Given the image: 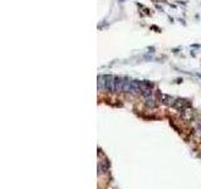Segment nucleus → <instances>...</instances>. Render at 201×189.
<instances>
[{"instance_id":"f257e3e1","label":"nucleus","mask_w":201,"mask_h":189,"mask_svg":"<svg viewBox=\"0 0 201 189\" xmlns=\"http://www.w3.org/2000/svg\"><path fill=\"white\" fill-rule=\"evenodd\" d=\"M105 81H106V83H105V87H106V89L107 91H115V81H116V77H113V76H105Z\"/></svg>"},{"instance_id":"f03ea898","label":"nucleus","mask_w":201,"mask_h":189,"mask_svg":"<svg viewBox=\"0 0 201 189\" xmlns=\"http://www.w3.org/2000/svg\"><path fill=\"white\" fill-rule=\"evenodd\" d=\"M123 84H125V78L116 77V81H115V91H116V92H123Z\"/></svg>"},{"instance_id":"7ed1b4c3","label":"nucleus","mask_w":201,"mask_h":189,"mask_svg":"<svg viewBox=\"0 0 201 189\" xmlns=\"http://www.w3.org/2000/svg\"><path fill=\"white\" fill-rule=\"evenodd\" d=\"M105 83H106V81H105V76H99L98 77V88L99 89H106V87H105Z\"/></svg>"},{"instance_id":"20e7f679","label":"nucleus","mask_w":201,"mask_h":189,"mask_svg":"<svg viewBox=\"0 0 201 189\" xmlns=\"http://www.w3.org/2000/svg\"><path fill=\"white\" fill-rule=\"evenodd\" d=\"M146 106L147 107H155V101H153V99L151 96L146 97Z\"/></svg>"},{"instance_id":"39448f33","label":"nucleus","mask_w":201,"mask_h":189,"mask_svg":"<svg viewBox=\"0 0 201 189\" xmlns=\"http://www.w3.org/2000/svg\"><path fill=\"white\" fill-rule=\"evenodd\" d=\"M155 2H162V0H155Z\"/></svg>"}]
</instances>
